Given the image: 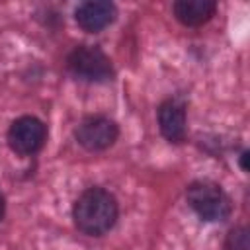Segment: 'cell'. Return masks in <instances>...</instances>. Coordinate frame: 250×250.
<instances>
[{
    "label": "cell",
    "instance_id": "6da1fadb",
    "mask_svg": "<svg viewBox=\"0 0 250 250\" xmlns=\"http://www.w3.org/2000/svg\"><path fill=\"white\" fill-rule=\"evenodd\" d=\"M117 201L102 188H90L78 195L72 207V219L80 232L88 236L105 234L117 221Z\"/></svg>",
    "mask_w": 250,
    "mask_h": 250
},
{
    "label": "cell",
    "instance_id": "7a4b0ae2",
    "mask_svg": "<svg viewBox=\"0 0 250 250\" xmlns=\"http://www.w3.org/2000/svg\"><path fill=\"white\" fill-rule=\"evenodd\" d=\"M188 205L207 223H219L229 219L232 205L221 186L213 182H193L186 189Z\"/></svg>",
    "mask_w": 250,
    "mask_h": 250
},
{
    "label": "cell",
    "instance_id": "3957f363",
    "mask_svg": "<svg viewBox=\"0 0 250 250\" xmlns=\"http://www.w3.org/2000/svg\"><path fill=\"white\" fill-rule=\"evenodd\" d=\"M68 70L86 82H107L113 76L109 57L94 45H78L66 57Z\"/></svg>",
    "mask_w": 250,
    "mask_h": 250
},
{
    "label": "cell",
    "instance_id": "277c9868",
    "mask_svg": "<svg viewBox=\"0 0 250 250\" xmlns=\"http://www.w3.org/2000/svg\"><path fill=\"white\" fill-rule=\"evenodd\" d=\"M47 129L43 121L31 115H23L16 119L8 129V145L16 154L31 156L45 145Z\"/></svg>",
    "mask_w": 250,
    "mask_h": 250
},
{
    "label": "cell",
    "instance_id": "5b68a950",
    "mask_svg": "<svg viewBox=\"0 0 250 250\" xmlns=\"http://www.w3.org/2000/svg\"><path fill=\"white\" fill-rule=\"evenodd\" d=\"M74 135L80 146L96 152V150H105L107 146H111L119 135V129L115 121H111L105 115H90L80 121Z\"/></svg>",
    "mask_w": 250,
    "mask_h": 250
},
{
    "label": "cell",
    "instance_id": "8992f818",
    "mask_svg": "<svg viewBox=\"0 0 250 250\" xmlns=\"http://www.w3.org/2000/svg\"><path fill=\"white\" fill-rule=\"evenodd\" d=\"M74 20L84 31L98 33L115 20V6L107 0H88L78 4L74 10Z\"/></svg>",
    "mask_w": 250,
    "mask_h": 250
},
{
    "label": "cell",
    "instance_id": "52a82bcc",
    "mask_svg": "<svg viewBox=\"0 0 250 250\" xmlns=\"http://www.w3.org/2000/svg\"><path fill=\"white\" fill-rule=\"evenodd\" d=\"M158 127L160 133L170 143H182L186 139V107L182 102L170 98L158 107Z\"/></svg>",
    "mask_w": 250,
    "mask_h": 250
},
{
    "label": "cell",
    "instance_id": "ba28073f",
    "mask_svg": "<svg viewBox=\"0 0 250 250\" xmlns=\"http://www.w3.org/2000/svg\"><path fill=\"white\" fill-rule=\"evenodd\" d=\"M172 10L180 23L188 27H197L211 20L217 10V4L211 0H178L174 2Z\"/></svg>",
    "mask_w": 250,
    "mask_h": 250
},
{
    "label": "cell",
    "instance_id": "9c48e42d",
    "mask_svg": "<svg viewBox=\"0 0 250 250\" xmlns=\"http://www.w3.org/2000/svg\"><path fill=\"white\" fill-rule=\"evenodd\" d=\"M225 250H250L248 242V229L246 227H236L229 230L225 238Z\"/></svg>",
    "mask_w": 250,
    "mask_h": 250
},
{
    "label": "cell",
    "instance_id": "30bf717a",
    "mask_svg": "<svg viewBox=\"0 0 250 250\" xmlns=\"http://www.w3.org/2000/svg\"><path fill=\"white\" fill-rule=\"evenodd\" d=\"M246 158H248V152L244 150V152L240 154V166H242V170H248V166H246Z\"/></svg>",
    "mask_w": 250,
    "mask_h": 250
},
{
    "label": "cell",
    "instance_id": "8fae6325",
    "mask_svg": "<svg viewBox=\"0 0 250 250\" xmlns=\"http://www.w3.org/2000/svg\"><path fill=\"white\" fill-rule=\"evenodd\" d=\"M4 211H6V203H4V197L0 195V221H2V217H4Z\"/></svg>",
    "mask_w": 250,
    "mask_h": 250
}]
</instances>
